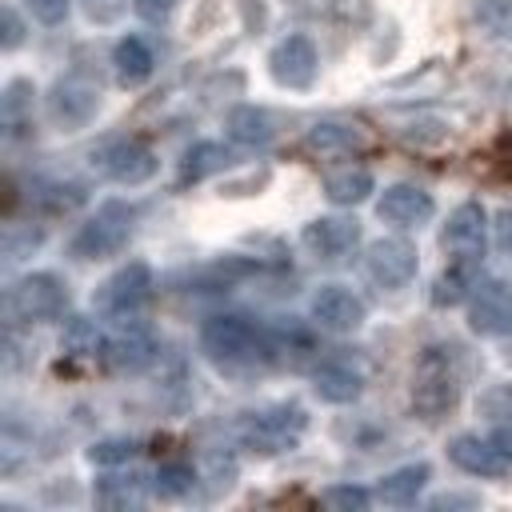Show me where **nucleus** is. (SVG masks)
Returning a JSON list of instances; mask_svg holds the SVG:
<instances>
[{
    "instance_id": "nucleus-1",
    "label": "nucleus",
    "mask_w": 512,
    "mask_h": 512,
    "mask_svg": "<svg viewBox=\"0 0 512 512\" xmlns=\"http://www.w3.org/2000/svg\"><path fill=\"white\" fill-rule=\"evenodd\" d=\"M200 348L212 364L232 368V372H252V368H268L276 360V340L256 328L244 316H212L200 328Z\"/></svg>"
},
{
    "instance_id": "nucleus-2",
    "label": "nucleus",
    "mask_w": 512,
    "mask_h": 512,
    "mask_svg": "<svg viewBox=\"0 0 512 512\" xmlns=\"http://www.w3.org/2000/svg\"><path fill=\"white\" fill-rule=\"evenodd\" d=\"M460 384H464V360L456 344H436L424 348L416 376H412V408L424 420H440L456 408L460 400Z\"/></svg>"
},
{
    "instance_id": "nucleus-3",
    "label": "nucleus",
    "mask_w": 512,
    "mask_h": 512,
    "mask_svg": "<svg viewBox=\"0 0 512 512\" xmlns=\"http://www.w3.org/2000/svg\"><path fill=\"white\" fill-rule=\"evenodd\" d=\"M136 228V208L124 200H104L72 236V256L76 260H104L116 256Z\"/></svg>"
},
{
    "instance_id": "nucleus-4",
    "label": "nucleus",
    "mask_w": 512,
    "mask_h": 512,
    "mask_svg": "<svg viewBox=\"0 0 512 512\" xmlns=\"http://www.w3.org/2000/svg\"><path fill=\"white\" fill-rule=\"evenodd\" d=\"M304 428H308V412L296 400H284V404H268V408L252 412L240 424V440L252 452L276 456V452H292L300 444Z\"/></svg>"
},
{
    "instance_id": "nucleus-5",
    "label": "nucleus",
    "mask_w": 512,
    "mask_h": 512,
    "mask_svg": "<svg viewBox=\"0 0 512 512\" xmlns=\"http://www.w3.org/2000/svg\"><path fill=\"white\" fill-rule=\"evenodd\" d=\"M64 308H68V288H64L60 276H52V272L20 276V280L4 292V320H8V324L56 320Z\"/></svg>"
},
{
    "instance_id": "nucleus-6",
    "label": "nucleus",
    "mask_w": 512,
    "mask_h": 512,
    "mask_svg": "<svg viewBox=\"0 0 512 512\" xmlns=\"http://www.w3.org/2000/svg\"><path fill=\"white\" fill-rule=\"evenodd\" d=\"M156 164H160L156 152L128 136H116V140H104L100 148H92V168L112 184H144L156 176Z\"/></svg>"
},
{
    "instance_id": "nucleus-7",
    "label": "nucleus",
    "mask_w": 512,
    "mask_h": 512,
    "mask_svg": "<svg viewBox=\"0 0 512 512\" xmlns=\"http://www.w3.org/2000/svg\"><path fill=\"white\" fill-rule=\"evenodd\" d=\"M416 264H420V252L404 236H380L364 248V272L380 288H404L416 276Z\"/></svg>"
},
{
    "instance_id": "nucleus-8",
    "label": "nucleus",
    "mask_w": 512,
    "mask_h": 512,
    "mask_svg": "<svg viewBox=\"0 0 512 512\" xmlns=\"http://www.w3.org/2000/svg\"><path fill=\"white\" fill-rule=\"evenodd\" d=\"M152 296V268L144 260H128L120 264L100 288H96V308L104 316H132L144 300Z\"/></svg>"
},
{
    "instance_id": "nucleus-9",
    "label": "nucleus",
    "mask_w": 512,
    "mask_h": 512,
    "mask_svg": "<svg viewBox=\"0 0 512 512\" xmlns=\"http://www.w3.org/2000/svg\"><path fill=\"white\" fill-rule=\"evenodd\" d=\"M268 72L280 88H292V92H304L316 84V72H320V56H316V44L304 36V32H292L284 36L272 52H268Z\"/></svg>"
},
{
    "instance_id": "nucleus-10",
    "label": "nucleus",
    "mask_w": 512,
    "mask_h": 512,
    "mask_svg": "<svg viewBox=\"0 0 512 512\" xmlns=\"http://www.w3.org/2000/svg\"><path fill=\"white\" fill-rule=\"evenodd\" d=\"M100 112V88L84 76H64L52 84L48 92V120L60 128V132H76L84 128L92 116Z\"/></svg>"
},
{
    "instance_id": "nucleus-11",
    "label": "nucleus",
    "mask_w": 512,
    "mask_h": 512,
    "mask_svg": "<svg viewBox=\"0 0 512 512\" xmlns=\"http://www.w3.org/2000/svg\"><path fill=\"white\" fill-rule=\"evenodd\" d=\"M440 244L452 260H484V248H488V212L476 204V200H464L460 208H452L444 232H440Z\"/></svg>"
},
{
    "instance_id": "nucleus-12",
    "label": "nucleus",
    "mask_w": 512,
    "mask_h": 512,
    "mask_svg": "<svg viewBox=\"0 0 512 512\" xmlns=\"http://www.w3.org/2000/svg\"><path fill=\"white\" fill-rule=\"evenodd\" d=\"M300 244H304L308 256H316L324 264H336V260H344V256L356 252V244H360V220H352V216H316V220L304 224Z\"/></svg>"
},
{
    "instance_id": "nucleus-13",
    "label": "nucleus",
    "mask_w": 512,
    "mask_h": 512,
    "mask_svg": "<svg viewBox=\"0 0 512 512\" xmlns=\"http://www.w3.org/2000/svg\"><path fill=\"white\" fill-rule=\"evenodd\" d=\"M308 312L324 332H356L364 324V316H368L364 300L344 284H320L312 304H308Z\"/></svg>"
},
{
    "instance_id": "nucleus-14",
    "label": "nucleus",
    "mask_w": 512,
    "mask_h": 512,
    "mask_svg": "<svg viewBox=\"0 0 512 512\" xmlns=\"http://www.w3.org/2000/svg\"><path fill=\"white\" fill-rule=\"evenodd\" d=\"M448 460H452L460 472L480 476V480H500V476H508V468H512V456H508L496 440H480V436H472V432H460V436L448 440Z\"/></svg>"
},
{
    "instance_id": "nucleus-15",
    "label": "nucleus",
    "mask_w": 512,
    "mask_h": 512,
    "mask_svg": "<svg viewBox=\"0 0 512 512\" xmlns=\"http://www.w3.org/2000/svg\"><path fill=\"white\" fill-rule=\"evenodd\" d=\"M468 324L480 336H504L512 332V288L500 280H484L468 296Z\"/></svg>"
},
{
    "instance_id": "nucleus-16",
    "label": "nucleus",
    "mask_w": 512,
    "mask_h": 512,
    "mask_svg": "<svg viewBox=\"0 0 512 512\" xmlns=\"http://www.w3.org/2000/svg\"><path fill=\"white\" fill-rule=\"evenodd\" d=\"M100 360L108 372H144L156 360V340L144 324H124L104 340Z\"/></svg>"
},
{
    "instance_id": "nucleus-17",
    "label": "nucleus",
    "mask_w": 512,
    "mask_h": 512,
    "mask_svg": "<svg viewBox=\"0 0 512 512\" xmlns=\"http://www.w3.org/2000/svg\"><path fill=\"white\" fill-rule=\"evenodd\" d=\"M432 212H436L432 192H424L420 184H388L376 200V216L388 224H400V228L424 224V220H432Z\"/></svg>"
},
{
    "instance_id": "nucleus-18",
    "label": "nucleus",
    "mask_w": 512,
    "mask_h": 512,
    "mask_svg": "<svg viewBox=\"0 0 512 512\" xmlns=\"http://www.w3.org/2000/svg\"><path fill=\"white\" fill-rule=\"evenodd\" d=\"M312 388L328 404H352L364 392V372L348 356H328V360H320L312 368Z\"/></svg>"
},
{
    "instance_id": "nucleus-19",
    "label": "nucleus",
    "mask_w": 512,
    "mask_h": 512,
    "mask_svg": "<svg viewBox=\"0 0 512 512\" xmlns=\"http://www.w3.org/2000/svg\"><path fill=\"white\" fill-rule=\"evenodd\" d=\"M152 68H156V56H152V48H148L140 36H124V40H116V48H112V72H116V84H124V88H140V84L152 76Z\"/></svg>"
},
{
    "instance_id": "nucleus-20",
    "label": "nucleus",
    "mask_w": 512,
    "mask_h": 512,
    "mask_svg": "<svg viewBox=\"0 0 512 512\" xmlns=\"http://www.w3.org/2000/svg\"><path fill=\"white\" fill-rule=\"evenodd\" d=\"M32 100H36L32 80H8V88L0 96V128H4L8 140L28 136V128H32Z\"/></svg>"
},
{
    "instance_id": "nucleus-21",
    "label": "nucleus",
    "mask_w": 512,
    "mask_h": 512,
    "mask_svg": "<svg viewBox=\"0 0 512 512\" xmlns=\"http://www.w3.org/2000/svg\"><path fill=\"white\" fill-rule=\"evenodd\" d=\"M304 148H308L312 156H352L356 148H364V136H360L352 124L320 120V124H312V128H308Z\"/></svg>"
},
{
    "instance_id": "nucleus-22",
    "label": "nucleus",
    "mask_w": 512,
    "mask_h": 512,
    "mask_svg": "<svg viewBox=\"0 0 512 512\" xmlns=\"http://www.w3.org/2000/svg\"><path fill=\"white\" fill-rule=\"evenodd\" d=\"M368 192H372V172L364 164H340V168L324 172V196L340 208H352V204L368 200Z\"/></svg>"
},
{
    "instance_id": "nucleus-23",
    "label": "nucleus",
    "mask_w": 512,
    "mask_h": 512,
    "mask_svg": "<svg viewBox=\"0 0 512 512\" xmlns=\"http://www.w3.org/2000/svg\"><path fill=\"white\" fill-rule=\"evenodd\" d=\"M148 488H152V480H148L144 472H116V476H104V480L96 484V504L116 508V512L140 508V504L148 500Z\"/></svg>"
},
{
    "instance_id": "nucleus-24",
    "label": "nucleus",
    "mask_w": 512,
    "mask_h": 512,
    "mask_svg": "<svg viewBox=\"0 0 512 512\" xmlns=\"http://www.w3.org/2000/svg\"><path fill=\"white\" fill-rule=\"evenodd\" d=\"M428 476H432L428 464H404V468L388 472V476L376 484V500H384V504H392V508H408V504H416V496L424 492Z\"/></svg>"
},
{
    "instance_id": "nucleus-25",
    "label": "nucleus",
    "mask_w": 512,
    "mask_h": 512,
    "mask_svg": "<svg viewBox=\"0 0 512 512\" xmlns=\"http://www.w3.org/2000/svg\"><path fill=\"white\" fill-rule=\"evenodd\" d=\"M228 136H232L236 144H244V148H264V144H272L276 128H272V116H268L264 108L240 104V108L228 112Z\"/></svg>"
},
{
    "instance_id": "nucleus-26",
    "label": "nucleus",
    "mask_w": 512,
    "mask_h": 512,
    "mask_svg": "<svg viewBox=\"0 0 512 512\" xmlns=\"http://www.w3.org/2000/svg\"><path fill=\"white\" fill-rule=\"evenodd\" d=\"M228 164H232V152H228L224 144L200 140V144H192V148L184 152V160H180V184H196V180H204V176H212V172H224Z\"/></svg>"
},
{
    "instance_id": "nucleus-27",
    "label": "nucleus",
    "mask_w": 512,
    "mask_h": 512,
    "mask_svg": "<svg viewBox=\"0 0 512 512\" xmlns=\"http://www.w3.org/2000/svg\"><path fill=\"white\" fill-rule=\"evenodd\" d=\"M476 272H480V264L476 260H452L440 276H436V284H432V304H460V300H468L472 296V288H476Z\"/></svg>"
},
{
    "instance_id": "nucleus-28",
    "label": "nucleus",
    "mask_w": 512,
    "mask_h": 512,
    "mask_svg": "<svg viewBox=\"0 0 512 512\" xmlns=\"http://www.w3.org/2000/svg\"><path fill=\"white\" fill-rule=\"evenodd\" d=\"M472 20L492 40H512V0H472Z\"/></svg>"
},
{
    "instance_id": "nucleus-29",
    "label": "nucleus",
    "mask_w": 512,
    "mask_h": 512,
    "mask_svg": "<svg viewBox=\"0 0 512 512\" xmlns=\"http://www.w3.org/2000/svg\"><path fill=\"white\" fill-rule=\"evenodd\" d=\"M60 348H64L68 356H76V360H84V356H96V352L104 348V340H100V332H96V324H92L88 316H72V320L64 324V336H60Z\"/></svg>"
},
{
    "instance_id": "nucleus-30",
    "label": "nucleus",
    "mask_w": 512,
    "mask_h": 512,
    "mask_svg": "<svg viewBox=\"0 0 512 512\" xmlns=\"http://www.w3.org/2000/svg\"><path fill=\"white\" fill-rule=\"evenodd\" d=\"M192 488H196V472H192L188 464H180V460L160 464L156 476H152V492H156L160 500H180V496H188Z\"/></svg>"
},
{
    "instance_id": "nucleus-31",
    "label": "nucleus",
    "mask_w": 512,
    "mask_h": 512,
    "mask_svg": "<svg viewBox=\"0 0 512 512\" xmlns=\"http://www.w3.org/2000/svg\"><path fill=\"white\" fill-rule=\"evenodd\" d=\"M40 240H44V228L36 224V228H20L16 220L4 228V260L8 264H16L20 256H28L32 248H40Z\"/></svg>"
},
{
    "instance_id": "nucleus-32",
    "label": "nucleus",
    "mask_w": 512,
    "mask_h": 512,
    "mask_svg": "<svg viewBox=\"0 0 512 512\" xmlns=\"http://www.w3.org/2000/svg\"><path fill=\"white\" fill-rule=\"evenodd\" d=\"M320 500L328 508H336V512H364L372 504V496L364 488H356V484H332V488H324Z\"/></svg>"
},
{
    "instance_id": "nucleus-33",
    "label": "nucleus",
    "mask_w": 512,
    "mask_h": 512,
    "mask_svg": "<svg viewBox=\"0 0 512 512\" xmlns=\"http://www.w3.org/2000/svg\"><path fill=\"white\" fill-rule=\"evenodd\" d=\"M136 452H140L136 440H100V444L88 448V460H92V464H124V460H132Z\"/></svg>"
},
{
    "instance_id": "nucleus-34",
    "label": "nucleus",
    "mask_w": 512,
    "mask_h": 512,
    "mask_svg": "<svg viewBox=\"0 0 512 512\" xmlns=\"http://www.w3.org/2000/svg\"><path fill=\"white\" fill-rule=\"evenodd\" d=\"M176 8H180V0H132V12L148 24H164Z\"/></svg>"
},
{
    "instance_id": "nucleus-35",
    "label": "nucleus",
    "mask_w": 512,
    "mask_h": 512,
    "mask_svg": "<svg viewBox=\"0 0 512 512\" xmlns=\"http://www.w3.org/2000/svg\"><path fill=\"white\" fill-rule=\"evenodd\" d=\"M24 4L40 24H60L68 16V8H72V0H24Z\"/></svg>"
},
{
    "instance_id": "nucleus-36",
    "label": "nucleus",
    "mask_w": 512,
    "mask_h": 512,
    "mask_svg": "<svg viewBox=\"0 0 512 512\" xmlns=\"http://www.w3.org/2000/svg\"><path fill=\"white\" fill-rule=\"evenodd\" d=\"M24 40V24L16 16V8H4V48H16Z\"/></svg>"
},
{
    "instance_id": "nucleus-37",
    "label": "nucleus",
    "mask_w": 512,
    "mask_h": 512,
    "mask_svg": "<svg viewBox=\"0 0 512 512\" xmlns=\"http://www.w3.org/2000/svg\"><path fill=\"white\" fill-rule=\"evenodd\" d=\"M496 228H500V244L512 248V212H500V224Z\"/></svg>"
}]
</instances>
